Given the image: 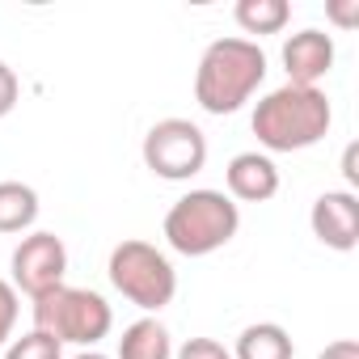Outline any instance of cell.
<instances>
[{"mask_svg": "<svg viewBox=\"0 0 359 359\" xmlns=\"http://www.w3.org/2000/svg\"><path fill=\"white\" fill-rule=\"evenodd\" d=\"M330 22L342 26V30L359 26V0H334V5H330Z\"/></svg>", "mask_w": 359, "mask_h": 359, "instance_id": "19", "label": "cell"}, {"mask_svg": "<svg viewBox=\"0 0 359 359\" xmlns=\"http://www.w3.org/2000/svg\"><path fill=\"white\" fill-rule=\"evenodd\" d=\"M309 224H313V237L325 250L351 254L359 245V199H355V191H325V195H317L313 212H309Z\"/></svg>", "mask_w": 359, "mask_h": 359, "instance_id": "8", "label": "cell"}, {"mask_svg": "<svg viewBox=\"0 0 359 359\" xmlns=\"http://www.w3.org/2000/svg\"><path fill=\"white\" fill-rule=\"evenodd\" d=\"M18 97H22V85H18V72L0 60V118L18 110Z\"/></svg>", "mask_w": 359, "mask_h": 359, "instance_id": "18", "label": "cell"}, {"mask_svg": "<svg viewBox=\"0 0 359 359\" xmlns=\"http://www.w3.org/2000/svg\"><path fill=\"white\" fill-rule=\"evenodd\" d=\"M9 266H13V279L9 283L18 287V296L26 292L34 300V296H43V292H51V287L64 283V275H68V245L55 233H43V229L39 233H26L18 241Z\"/></svg>", "mask_w": 359, "mask_h": 359, "instance_id": "7", "label": "cell"}, {"mask_svg": "<svg viewBox=\"0 0 359 359\" xmlns=\"http://www.w3.org/2000/svg\"><path fill=\"white\" fill-rule=\"evenodd\" d=\"M144 165L165 182H191L208 165V135L191 118H161L144 135Z\"/></svg>", "mask_w": 359, "mask_h": 359, "instance_id": "6", "label": "cell"}, {"mask_svg": "<svg viewBox=\"0 0 359 359\" xmlns=\"http://www.w3.org/2000/svg\"><path fill=\"white\" fill-rule=\"evenodd\" d=\"M173 359H233V351L216 338H187L173 351Z\"/></svg>", "mask_w": 359, "mask_h": 359, "instance_id": "17", "label": "cell"}, {"mask_svg": "<svg viewBox=\"0 0 359 359\" xmlns=\"http://www.w3.org/2000/svg\"><path fill=\"white\" fill-rule=\"evenodd\" d=\"M18 313H22V296L9 279H0V346L13 342V330H18Z\"/></svg>", "mask_w": 359, "mask_h": 359, "instance_id": "16", "label": "cell"}, {"mask_svg": "<svg viewBox=\"0 0 359 359\" xmlns=\"http://www.w3.org/2000/svg\"><path fill=\"white\" fill-rule=\"evenodd\" d=\"M224 187L233 203H266L279 195V165L266 152H237L224 169Z\"/></svg>", "mask_w": 359, "mask_h": 359, "instance_id": "10", "label": "cell"}, {"mask_svg": "<svg viewBox=\"0 0 359 359\" xmlns=\"http://www.w3.org/2000/svg\"><path fill=\"white\" fill-rule=\"evenodd\" d=\"M5 359H64V346H60L51 334L30 330V334L13 338V342L5 346Z\"/></svg>", "mask_w": 359, "mask_h": 359, "instance_id": "15", "label": "cell"}, {"mask_svg": "<svg viewBox=\"0 0 359 359\" xmlns=\"http://www.w3.org/2000/svg\"><path fill=\"white\" fill-rule=\"evenodd\" d=\"M114 325V309L106 304V296L89 292V287H51L43 296H34V330L51 334L60 346L72 342V346H85L93 351Z\"/></svg>", "mask_w": 359, "mask_h": 359, "instance_id": "4", "label": "cell"}, {"mask_svg": "<svg viewBox=\"0 0 359 359\" xmlns=\"http://www.w3.org/2000/svg\"><path fill=\"white\" fill-rule=\"evenodd\" d=\"M233 18L245 34H279L292 22V5L287 0H237Z\"/></svg>", "mask_w": 359, "mask_h": 359, "instance_id": "14", "label": "cell"}, {"mask_svg": "<svg viewBox=\"0 0 359 359\" xmlns=\"http://www.w3.org/2000/svg\"><path fill=\"white\" fill-rule=\"evenodd\" d=\"M266 81V51L254 39H216L195 68V102L208 114H237Z\"/></svg>", "mask_w": 359, "mask_h": 359, "instance_id": "2", "label": "cell"}, {"mask_svg": "<svg viewBox=\"0 0 359 359\" xmlns=\"http://www.w3.org/2000/svg\"><path fill=\"white\" fill-rule=\"evenodd\" d=\"M359 144H346V152H342V177H346V187H359Z\"/></svg>", "mask_w": 359, "mask_h": 359, "instance_id": "21", "label": "cell"}, {"mask_svg": "<svg viewBox=\"0 0 359 359\" xmlns=\"http://www.w3.org/2000/svg\"><path fill=\"white\" fill-rule=\"evenodd\" d=\"M292 355H296V342L279 321L245 325L237 334V346H233V359H292Z\"/></svg>", "mask_w": 359, "mask_h": 359, "instance_id": "11", "label": "cell"}, {"mask_svg": "<svg viewBox=\"0 0 359 359\" xmlns=\"http://www.w3.org/2000/svg\"><path fill=\"white\" fill-rule=\"evenodd\" d=\"M106 275H110L114 292L123 300H131L135 309H144V313H161L177 296V271H173V262L152 241H140V237L118 241L110 250Z\"/></svg>", "mask_w": 359, "mask_h": 359, "instance_id": "5", "label": "cell"}, {"mask_svg": "<svg viewBox=\"0 0 359 359\" xmlns=\"http://www.w3.org/2000/svg\"><path fill=\"white\" fill-rule=\"evenodd\" d=\"M241 229V208L224 191H187L165 212V241L182 258H208L224 250Z\"/></svg>", "mask_w": 359, "mask_h": 359, "instance_id": "3", "label": "cell"}, {"mask_svg": "<svg viewBox=\"0 0 359 359\" xmlns=\"http://www.w3.org/2000/svg\"><path fill=\"white\" fill-rule=\"evenodd\" d=\"M250 123H254V135L266 148V156L271 152H304V148H313L330 135L334 106L321 89L279 85L254 106Z\"/></svg>", "mask_w": 359, "mask_h": 359, "instance_id": "1", "label": "cell"}, {"mask_svg": "<svg viewBox=\"0 0 359 359\" xmlns=\"http://www.w3.org/2000/svg\"><path fill=\"white\" fill-rule=\"evenodd\" d=\"M114 359H173V338L156 317H140L123 330Z\"/></svg>", "mask_w": 359, "mask_h": 359, "instance_id": "12", "label": "cell"}, {"mask_svg": "<svg viewBox=\"0 0 359 359\" xmlns=\"http://www.w3.org/2000/svg\"><path fill=\"white\" fill-rule=\"evenodd\" d=\"M317 359H359V342H355V338H338V342H330Z\"/></svg>", "mask_w": 359, "mask_h": 359, "instance_id": "20", "label": "cell"}, {"mask_svg": "<svg viewBox=\"0 0 359 359\" xmlns=\"http://www.w3.org/2000/svg\"><path fill=\"white\" fill-rule=\"evenodd\" d=\"M39 220V191L26 182H0V233H30Z\"/></svg>", "mask_w": 359, "mask_h": 359, "instance_id": "13", "label": "cell"}, {"mask_svg": "<svg viewBox=\"0 0 359 359\" xmlns=\"http://www.w3.org/2000/svg\"><path fill=\"white\" fill-rule=\"evenodd\" d=\"M72 359H110V355H102V351H81V355H72Z\"/></svg>", "mask_w": 359, "mask_h": 359, "instance_id": "22", "label": "cell"}, {"mask_svg": "<svg viewBox=\"0 0 359 359\" xmlns=\"http://www.w3.org/2000/svg\"><path fill=\"white\" fill-rule=\"evenodd\" d=\"M334 68V39L325 30H300L283 43V72L287 85H304L317 89V81H325Z\"/></svg>", "mask_w": 359, "mask_h": 359, "instance_id": "9", "label": "cell"}]
</instances>
